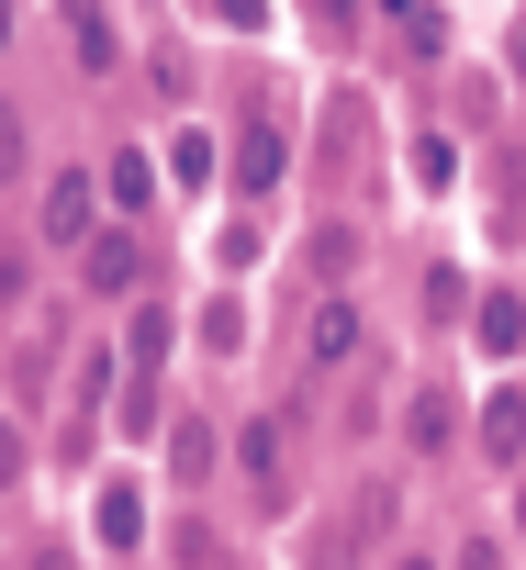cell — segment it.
<instances>
[{
    "label": "cell",
    "mask_w": 526,
    "mask_h": 570,
    "mask_svg": "<svg viewBox=\"0 0 526 570\" xmlns=\"http://www.w3.org/2000/svg\"><path fill=\"white\" fill-rule=\"evenodd\" d=\"M481 448L493 459H526V392H493L481 403Z\"/></svg>",
    "instance_id": "cell-7"
},
{
    "label": "cell",
    "mask_w": 526,
    "mask_h": 570,
    "mask_svg": "<svg viewBox=\"0 0 526 570\" xmlns=\"http://www.w3.org/2000/svg\"><path fill=\"white\" fill-rule=\"evenodd\" d=\"M101 190H113V202H124V213H135V202H146V190H157V168H146V157H113V168H101Z\"/></svg>",
    "instance_id": "cell-10"
},
{
    "label": "cell",
    "mask_w": 526,
    "mask_h": 570,
    "mask_svg": "<svg viewBox=\"0 0 526 570\" xmlns=\"http://www.w3.org/2000/svg\"><path fill=\"white\" fill-rule=\"evenodd\" d=\"M459 570H504V548H493V537H470V548H459Z\"/></svg>",
    "instance_id": "cell-16"
},
{
    "label": "cell",
    "mask_w": 526,
    "mask_h": 570,
    "mask_svg": "<svg viewBox=\"0 0 526 570\" xmlns=\"http://www.w3.org/2000/svg\"><path fill=\"white\" fill-rule=\"evenodd\" d=\"M470 325H481V347H493V358H515V347H526V303H515V292H481V303H470Z\"/></svg>",
    "instance_id": "cell-5"
},
{
    "label": "cell",
    "mask_w": 526,
    "mask_h": 570,
    "mask_svg": "<svg viewBox=\"0 0 526 570\" xmlns=\"http://www.w3.org/2000/svg\"><path fill=\"white\" fill-rule=\"evenodd\" d=\"M168 179H179V190L213 179V135H179V146H168Z\"/></svg>",
    "instance_id": "cell-14"
},
{
    "label": "cell",
    "mask_w": 526,
    "mask_h": 570,
    "mask_svg": "<svg viewBox=\"0 0 526 570\" xmlns=\"http://www.w3.org/2000/svg\"><path fill=\"white\" fill-rule=\"evenodd\" d=\"M281 168H292L281 124H270V112H246V135H235V179H246V190H281Z\"/></svg>",
    "instance_id": "cell-3"
},
{
    "label": "cell",
    "mask_w": 526,
    "mask_h": 570,
    "mask_svg": "<svg viewBox=\"0 0 526 570\" xmlns=\"http://www.w3.org/2000/svg\"><path fill=\"white\" fill-rule=\"evenodd\" d=\"M68 46H79L90 68H113V23H101V12H68Z\"/></svg>",
    "instance_id": "cell-12"
},
{
    "label": "cell",
    "mask_w": 526,
    "mask_h": 570,
    "mask_svg": "<svg viewBox=\"0 0 526 570\" xmlns=\"http://www.w3.org/2000/svg\"><path fill=\"white\" fill-rule=\"evenodd\" d=\"M135 279H146V246H135L124 224H101V235H90V292H135Z\"/></svg>",
    "instance_id": "cell-4"
},
{
    "label": "cell",
    "mask_w": 526,
    "mask_h": 570,
    "mask_svg": "<svg viewBox=\"0 0 526 570\" xmlns=\"http://www.w3.org/2000/svg\"><path fill=\"white\" fill-rule=\"evenodd\" d=\"M515 514H526V492H515Z\"/></svg>",
    "instance_id": "cell-18"
},
{
    "label": "cell",
    "mask_w": 526,
    "mask_h": 570,
    "mask_svg": "<svg viewBox=\"0 0 526 570\" xmlns=\"http://www.w3.org/2000/svg\"><path fill=\"white\" fill-rule=\"evenodd\" d=\"M459 179V146L448 135H415V190H448Z\"/></svg>",
    "instance_id": "cell-9"
},
{
    "label": "cell",
    "mask_w": 526,
    "mask_h": 570,
    "mask_svg": "<svg viewBox=\"0 0 526 570\" xmlns=\"http://www.w3.org/2000/svg\"><path fill=\"white\" fill-rule=\"evenodd\" d=\"M392 35H403V57H437V46H448V23H437V12H392Z\"/></svg>",
    "instance_id": "cell-13"
},
{
    "label": "cell",
    "mask_w": 526,
    "mask_h": 570,
    "mask_svg": "<svg viewBox=\"0 0 526 570\" xmlns=\"http://www.w3.org/2000/svg\"><path fill=\"white\" fill-rule=\"evenodd\" d=\"M168 470L202 481V470H213V436H202V425H168Z\"/></svg>",
    "instance_id": "cell-11"
},
{
    "label": "cell",
    "mask_w": 526,
    "mask_h": 570,
    "mask_svg": "<svg viewBox=\"0 0 526 570\" xmlns=\"http://www.w3.org/2000/svg\"><path fill=\"white\" fill-rule=\"evenodd\" d=\"M101 202H113V190H101V179H79V168H68V179H57V190H46V235H57V246H90V235H101Z\"/></svg>",
    "instance_id": "cell-2"
},
{
    "label": "cell",
    "mask_w": 526,
    "mask_h": 570,
    "mask_svg": "<svg viewBox=\"0 0 526 570\" xmlns=\"http://www.w3.org/2000/svg\"><path fill=\"white\" fill-rule=\"evenodd\" d=\"M359 336H370V325H359L348 303H325V314H314V370H348V358H359Z\"/></svg>",
    "instance_id": "cell-6"
},
{
    "label": "cell",
    "mask_w": 526,
    "mask_h": 570,
    "mask_svg": "<svg viewBox=\"0 0 526 570\" xmlns=\"http://www.w3.org/2000/svg\"><path fill=\"white\" fill-rule=\"evenodd\" d=\"M157 358H168V314H135V381H157Z\"/></svg>",
    "instance_id": "cell-15"
},
{
    "label": "cell",
    "mask_w": 526,
    "mask_h": 570,
    "mask_svg": "<svg viewBox=\"0 0 526 570\" xmlns=\"http://www.w3.org/2000/svg\"><path fill=\"white\" fill-rule=\"evenodd\" d=\"M135 537H146V492L113 481V492H101V548H135Z\"/></svg>",
    "instance_id": "cell-8"
},
{
    "label": "cell",
    "mask_w": 526,
    "mask_h": 570,
    "mask_svg": "<svg viewBox=\"0 0 526 570\" xmlns=\"http://www.w3.org/2000/svg\"><path fill=\"white\" fill-rule=\"evenodd\" d=\"M292 425H303V414H246V436H235V470L270 492V503L292 492Z\"/></svg>",
    "instance_id": "cell-1"
},
{
    "label": "cell",
    "mask_w": 526,
    "mask_h": 570,
    "mask_svg": "<svg viewBox=\"0 0 526 570\" xmlns=\"http://www.w3.org/2000/svg\"><path fill=\"white\" fill-rule=\"evenodd\" d=\"M392 570H437V559H392Z\"/></svg>",
    "instance_id": "cell-17"
}]
</instances>
